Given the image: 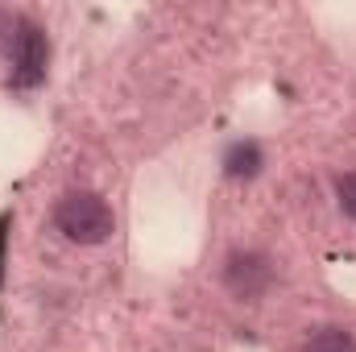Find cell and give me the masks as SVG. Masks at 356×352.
<instances>
[{"label":"cell","instance_id":"6da1fadb","mask_svg":"<svg viewBox=\"0 0 356 352\" xmlns=\"http://www.w3.org/2000/svg\"><path fill=\"white\" fill-rule=\"evenodd\" d=\"M54 224L71 245H104L116 228L112 207L95 191H67L54 207Z\"/></svg>","mask_w":356,"mask_h":352},{"label":"cell","instance_id":"7a4b0ae2","mask_svg":"<svg viewBox=\"0 0 356 352\" xmlns=\"http://www.w3.org/2000/svg\"><path fill=\"white\" fill-rule=\"evenodd\" d=\"M273 278H277L273 257L261 249H232L224 257V290L236 303H261L273 286Z\"/></svg>","mask_w":356,"mask_h":352},{"label":"cell","instance_id":"3957f363","mask_svg":"<svg viewBox=\"0 0 356 352\" xmlns=\"http://www.w3.org/2000/svg\"><path fill=\"white\" fill-rule=\"evenodd\" d=\"M4 58H8V83L13 88H38L46 79V67H50V42L33 21H21V33Z\"/></svg>","mask_w":356,"mask_h":352},{"label":"cell","instance_id":"277c9868","mask_svg":"<svg viewBox=\"0 0 356 352\" xmlns=\"http://www.w3.org/2000/svg\"><path fill=\"white\" fill-rule=\"evenodd\" d=\"M266 166V150L257 141H232L228 154H224V175L236 178V182H249V178L261 175Z\"/></svg>","mask_w":356,"mask_h":352},{"label":"cell","instance_id":"5b68a950","mask_svg":"<svg viewBox=\"0 0 356 352\" xmlns=\"http://www.w3.org/2000/svg\"><path fill=\"white\" fill-rule=\"evenodd\" d=\"M298 352H356V336L348 328H319L302 340Z\"/></svg>","mask_w":356,"mask_h":352},{"label":"cell","instance_id":"8992f818","mask_svg":"<svg viewBox=\"0 0 356 352\" xmlns=\"http://www.w3.org/2000/svg\"><path fill=\"white\" fill-rule=\"evenodd\" d=\"M336 203H340V211L344 216H353L356 220V170L336 178Z\"/></svg>","mask_w":356,"mask_h":352},{"label":"cell","instance_id":"52a82bcc","mask_svg":"<svg viewBox=\"0 0 356 352\" xmlns=\"http://www.w3.org/2000/svg\"><path fill=\"white\" fill-rule=\"evenodd\" d=\"M4 237H8V216H0V282H4Z\"/></svg>","mask_w":356,"mask_h":352}]
</instances>
